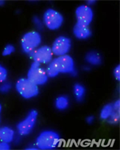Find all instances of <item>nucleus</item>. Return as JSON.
<instances>
[{
  "label": "nucleus",
  "instance_id": "nucleus-21",
  "mask_svg": "<svg viewBox=\"0 0 120 150\" xmlns=\"http://www.w3.org/2000/svg\"><path fill=\"white\" fill-rule=\"evenodd\" d=\"M32 22L34 24V26L37 28V29L39 30H43V27H44V24H43V22L40 19L38 16H34L32 18Z\"/></svg>",
  "mask_w": 120,
  "mask_h": 150
},
{
  "label": "nucleus",
  "instance_id": "nucleus-14",
  "mask_svg": "<svg viewBox=\"0 0 120 150\" xmlns=\"http://www.w3.org/2000/svg\"><path fill=\"white\" fill-rule=\"evenodd\" d=\"M113 104V108H114V111H113V112L111 115V117H109L107 119L108 123H110V124H112V125H115V124H117L119 121L120 119V101L119 100H118L114 103H112Z\"/></svg>",
  "mask_w": 120,
  "mask_h": 150
},
{
  "label": "nucleus",
  "instance_id": "nucleus-27",
  "mask_svg": "<svg viewBox=\"0 0 120 150\" xmlns=\"http://www.w3.org/2000/svg\"><path fill=\"white\" fill-rule=\"evenodd\" d=\"M1 112H2V105L0 104V114H1Z\"/></svg>",
  "mask_w": 120,
  "mask_h": 150
},
{
  "label": "nucleus",
  "instance_id": "nucleus-18",
  "mask_svg": "<svg viewBox=\"0 0 120 150\" xmlns=\"http://www.w3.org/2000/svg\"><path fill=\"white\" fill-rule=\"evenodd\" d=\"M7 76H8L7 69L4 66L0 64V83L5 82L7 79Z\"/></svg>",
  "mask_w": 120,
  "mask_h": 150
},
{
  "label": "nucleus",
  "instance_id": "nucleus-5",
  "mask_svg": "<svg viewBox=\"0 0 120 150\" xmlns=\"http://www.w3.org/2000/svg\"><path fill=\"white\" fill-rule=\"evenodd\" d=\"M43 22L46 28L51 31H56L63 24L64 18L59 11L52 8H49L43 14Z\"/></svg>",
  "mask_w": 120,
  "mask_h": 150
},
{
  "label": "nucleus",
  "instance_id": "nucleus-15",
  "mask_svg": "<svg viewBox=\"0 0 120 150\" xmlns=\"http://www.w3.org/2000/svg\"><path fill=\"white\" fill-rule=\"evenodd\" d=\"M69 98L67 96L62 95L58 96L55 101V108L59 111H64L69 107Z\"/></svg>",
  "mask_w": 120,
  "mask_h": 150
},
{
  "label": "nucleus",
  "instance_id": "nucleus-19",
  "mask_svg": "<svg viewBox=\"0 0 120 150\" xmlns=\"http://www.w3.org/2000/svg\"><path fill=\"white\" fill-rule=\"evenodd\" d=\"M15 51V47L12 44H7L3 51V56H8V55H11L13 52Z\"/></svg>",
  "mask_w": 120,
  "mask_h": 150
},
{
  "label": "nucleus",
  "instance_id": "nucleus-3",
  "mask_svg": "<svg viewBox=\"0 0 120 150\" xmlns=\"http://www.w3.org/2000/svg\"><path fill=\"white\" fill-rule=\"evenodd\" d=\"M16 91L24 99H32L39 93V86L31 82L27 78L19 79L15 84Z\"/></svg>",
  "mask_w": 120,
  "mask_h": 150
},
{
  "label": "nucleus",
  "instance_id": "nucleus-22",
  "mask_svg": "<svg viewBox=\"0 0 120 150\" xmlns=\"http://www.w3.org/2000/svg\"><path fill=\"white\" fill-rule=\"evenodd\" d=\"M113 75H114V79L118 81L120 80V66L119 64L117 65L116 67H114V71H113Z\"/></svg>",
  "mask_w": 120,
  "mask_h": 150
},
{
  "label": "nucleus",
  "instance_id": "nucleus-25",
  "mask_svg": "<svg viewBox=\"0 0 120 150\" xmlns=\"http://www.w3.org/2000/svg\"><path fill=\"white\" fill-rule=\"evenodd\" d=\"M96 3V1H95V0H90V1H86V5H87V6H91V5H94L95 3Z\"/></svg>",
  "mask_w": 120,
  "mask_h": 150
},
{
  "label": "nucleus",
  "instance_id": "nucleus-23",
  "mask_svg": "<svg viewBox=\"0 0 120 150\" xmlns=\"http://www.w3.org/2000/svg\"><path fill=\"white\" fill-rule=\"evenodd\" d=\"M11 149V144L10 143L5 141H0V150H9Z\"/></svg>",
  "mask_w": 120,
  "mask_h": 150
},
{
  "label": "nucleus",
  "instance_id": "nucleus-8",
  "mask_svg": "<svg viewBox=\"0 0 120 150\" xmlns=\"http://www.w3.org/2000/svg\"><path fill=\"white\" fill-rule=\"evenodd\" d=\"M34 62H37L40 64H48L53 59V53L51 47L47 45L39 47L37 49L28 53Z\"/></svg>",
  "mask_w": 120,
  "mask_h": 150
},
{
  "label": "nucleus",
  "instance_id": "nucleus-20",
  "mask_svg": "<svg viewBox=\"0 0 120 150\" xmlns=\"http://www.w3.org/2000/svg\"><path fill=\"white\" fill-rule=\"evenodd\" d=\"M2 84L0 85V92L1 93H3V94H5V93H7V92H9L11 91V84L8 82H3V83H1Z\"/></svg>",
  "mask_w": 120,
  "mask_h": 150
},
{
  "label": "nucleus",
  "instance_id": "nucleus-17",
  "mask_svg": "<svg viewBox=\"0 0 120 150\" xmlns=\"http://www.w3.org/2000/svg\"><path fill=\"white\" fill-rule=\"evenodd\" d=\"M114 111V108H113V104H106L105 106L102 107L100 112V119L102 120H107L109 117H111V115Z\"/></svg>",
  "mask_w": 120,
  "mask_h": 150
},
{
  "label": "nucleus",
  "instance_id": "nucleus-26",
  "mask_svg": "<svg viewBox=\"0 0 120 150\" xmlns=\"http://www.w3.org/2000/svg\"><path fill=\"white\" fill-rule=\"evenodd\" d=\"M4 3H5L4 1H3V0H0V6H3V5H4Z\"/></svg>",
  "mask_w": 120,
  "mask_h": 150
},
{
  "label": "nucleus",
  "instance_id": "nucleus-9",
  "mask_svg": "<svg viewBox=\"0 0 120 150\" xmlns=\"http://www.w3.org/2000/svg\"><path fill=\"white\" fill-rule=\"evenodd\" d=\"M71 40L67 36L61 35L56 38L53 42L51 46V51L53 55L55 56H62L67 55V53L71 51Z\"/></svg>",
  "mask_w": 120,
  "mask_h": 150
},
{
  "label": "nucleus",
  "instance_id": "nucleus-12",
  "mask_svg": "<svg viewBox=\"0 0 120 150\" xmlns=\"http://www.w3.org/2000/svg\"><path fill=\"white\" fill-rule=\"evenodd\" d=\"M15 133L14 129L8 126H3L0 128V141L11 143L15 140Z\"/></svg>",
  "mask_w": 120,
  "mask_h": 150
},
{
  "label": "nucleus",
  "instance_id": "nucleus-2",
  "mask_svg": "<svg viewBox=\"0 0 120 150\" xmlns=\"http://www.w3.org/2000/svg\"><path fill=\"white\" fill-rule=\"evenodd\" d=\"M51 64L54 66L59 74H70L73 76H75L77 75L74 60L71 55H65L58 56L52 59Z\"/></svg>",
  "mask_w": 120,
  "mask_h": 150
},
{
  "label": "nucleus",
  "instance_id": "nucleus-7",
  "mask_svg": "<svg viewBox=\"0 0 120 150\" xmlns=\"http://www.w3.org/2000/svg\"><path fill=\"white\" fill-rule=\"evenodd\" d=\"M39 113L35 109H32L22 121L17 125V131L20 136H27L31 133L37 122Z\"/></svg>",
  "mask_w": 120,
  "mask_h": 150
},
{
  "label": "nucleus",
  "instance_id": "nucleus-1",
  "mask_svg": "<svg viewBox=\"0 0 120 150\" xmlns=\"http://www.w3.org/2000/svg\"><path fill=\"white\" fill-rule=\"evenodd\" d=\"M59 135L53 130H45L38 136L36 146L39 149L51 150L55 149L60 143Z\"/></svg>",
  "mask_w": 120,
  "mask_h": 150
},
{
  "label": "nucleus",
  "instance_id": "nucleus-6",
  "mask_svg": "<svg viewBox=\"0 0 120 150\" xmlns=\"http://www.w3.org/2000/svg\"><path fill=\"white\" fill-rule=\"evenodd\" d=\"M27 78L38 86L44 85L49 79L46 69L41 67V64L37 62L32 63L30 69L28 70Z\"/></svg>",
  "mask_w": 120,
  "mask_h": 150
},
{
  "label": "nucleus",
  "instance_id": "nucleus-13",
  "mask_svg": "<svg viewBox=\"0 0 120 150\" xmlns=\"http://www.w3.org/2000/svg\"><path fill=\"white\" fill-rule=\"evenodd\" d=\"M85 60L87 64H89L90 65H93V66H99L102 63L100 54L95 51L87 52L85 56Z\"/></svg>",
  "mask_w": 120,
  "mask_h": 150
},
{
  "label": "nucleus",
  "instance_id": "nucleus-16",
  "mask_svg": "<svg viewBox=\"0 0 120 150\" xmlns=\"http://www.w3.org/2000/svg\"><path fill=\"white\" fill-rule=\"evenodd\" d=\"M73 92H74V96L76 100L81 102L84 100V96L86 94V88L83 84L79 83H75L73 88Z\"/></svg>",
  "mask_w": 120,
  "mask_h": 150
},
{
  "label": "nucleus",
  "instance_id": "nucleus-24",
  "mask_svg": "<svg viewBox=\"0 0 120 150\" xmlns=\"http://www.w3.org/2000/svg\"><path fill=\"white\" fill-rule=\"evenodd\" d=\"M86 121L87 124L91 125V124L95 121V117H94V116H89V117H87L86 119Z\"/></svg>",
  "mask_w": 120,
  "mask_h": 150
},
{
  "label": "nucleus",
  "instance_id": "nucleus-10",
  "mask_svg": "<svg viewBox=\"0 0 120 150\" xmlns=\"http://www.w3.org/2000/svg\"><path fill=\"white\" fill-rule=\"evenodd\" d=\"M75 17L77 19L76 23L89 27L94 18V11L91 6L80 5L75 10Z\"/></svg>",
  "mask_w": 120,
  "mask_h": 150
},
{
  "label": "nucleus",
  "instance_id": "nucleus-4",
  "mask_svg": "<svg viewBox=\"0 0 120 150\" xmlns=\"http://www.w3.org/2000/svg\"><path fill=\"white\" fill-rule=\"evenodd\" d=\"M42 43V37L39 31H30L22 35L21 40L22 50L26 54L33 52L40 46Z\"/></svg>",
  "mask_w": 120,
  "mask_h": 150
},
{
  "label": "nucleus",
  "instance_id": "nucleus-11",
  "mask_svg": "<svg viewBox=\"0 0 120 150\" xmlns=\"http://www.w3.org/2000/svg\"><path fill=\"white\" fill-rule=\"evenodd\" d=\"M73 34L74 37L80 40H85L89 39L92 35L91 30L88 26L76 23L73 28Z\"/></svg>",
  "mask_w": 120,
  "mask_h": 150
}]
</instances>
